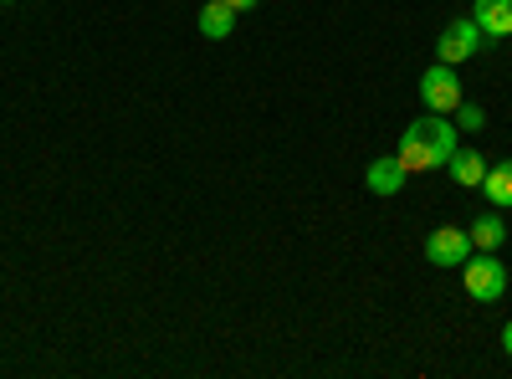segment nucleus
I'll use <instances>...</instances> for the list:
<instances>
[{
    "mask_svg": "<svg viewBox=\"0 0 512 379\" xmlns=\"http://www.w3.org/2000/svg\"><path fill=\"white\" fill-rule=\"evenodd\" d=\"M456 144H461L456 123L446 113H425V118H415L410 129L400 134L395 159L405 164V175H431V170H441V164L456 154Z\"/></svg>",
    "mask_w": 512,
    "mask_h": 379,
    "instance_id": "f257e3e1",
    "label": "nucleus"
},
{
    "mask_svg": "<svg viewBox=\"0 0 512 379\" xmlns=\"http://www.w3.org/2000/svg\"><path fill=\"white\" fill-rule=\"evenodd\" d=\"M461 282H466V292H472V303H502L507 267L497 262V251H477V257L461 262Z\"/></svg>",
    "mask_w": 512,
    "mask_h": 379,
    "instance_id": "f03ea898",
    "label": "nucleus"
},
{
    "mask_svg": "<svg viewBox=\"0 0 512 379\" xmlns=\"http://www.w3.org/2000/svg\"><path fill=\"white\" fill-rule=\"evenodd\" d=\"M482 26L472 21V16H456V21H446L441 26V36H436V62H446V67H461L466 57H477V47H482Z\"/></svg>",
    "mask_w": 512,
    "mask_h": 379,
    "instance_id": "7ed1b4c3",
    "label": "nucleus"
},
{
    "mask_svg": "<svg viewBox=\"0 0 512 379\" xmlns=\"http://www.w3.org/2000/svg\"><path fill=\"white\" fill-rule=\"evenodd\" d=\"M420 98H425V108L431 113H456L461 108V77H456V67H446V62H431L420 72Z\"/></svg>",
    "mask_w": 512,
    "mask_h": 379,
    "instance_id": "20e7f679",
    "label": "nucleus"
},
{
    "mask_svg": "<svg viewBox=\"0 0 512 379\" xmlns=\"http://www.w3.org/2000/svg\"><path fill=\"white\" fill-rule=\"evenodd\" d=\"M466 257H472V236H466L461 226H436L431 236H425V262L431 267H461Z\"/></svg>",
    "mask_w": 512,
    "mask_h": 379,
    "instance_id": "39448f33",
    "label": "nucleus"
},
{
    "mask_svg": "<svg viewBox=\"0 0 512 379\" xmlns=\"http://www.w3.org/2000/svg\"><path fill=\"white\" fill-rule=\"evenodd\" d=\"M405 164L395 159V154H379V159H369V170H364V185H369V195H400L405 190Z\"/></svg>",
    "mask_w": 512,
    "mask_h": 379,
    "instance_id": "423d86ee",
    "label": "nucleus"
},
{
    "mask_svg": "<svg viewBox=\"0 0 512 379\" xmlns=\"http://www.w3.org/2000/svg\"><path fill=\"white\" fill-rule=\"evenodd\" d=\"M446 170H451V180H456L461 190H482V180H487V159H482L472 144H456V154L446 159Z\"/></svg>",
    "mask_w": 512,
    "mask_h": 379,
    "instance_id": "0eeeda50",
    "label": "nucleus"
},
{
    "mask_svg": "<svg viewBox=\"0 0 512 379\" xmlns=\"http://www.w3.org/2000/svg\"><path fill=\"white\" fill-rule=\"evenodd\" d=\"M472 21H477L482 36H492V41L512 36V0H477V6H472Z\"/></svg>",
    "mask_w": 512,
    "mask_h": 379,
    "instance_id": "6e6552de",
    "label": "nucleus"
},
{
    "mask_svg": "<svg viewBox=\"0 0 512 379\" xmlns=\"http://www.w3.org/2000/svg\"><path fill=\"white\" fill-rule=\"evenodd\" d=\"M236 16L241 11H231L226 0H200V36L205 41H226L236 31Z\"/></svg>",
    "mask_w": 512,
    "mask_h": 379,
    "instance_id": "1a4fd4ad",
    "label": "nucleus"
},
{
    "mask_svg": "<svg viewBox=\"0 0 512 379\" xmlns=\"http://www.w3.org/2000/svg\"><path fill=\"white\" fill-rule=\"evenodd\" d=\"M466 236H472V251H502V241H507V221H502V210L492 205L487 216H477L472 226H466Z\"/></svg>",
    "mask_w": 512,
    "mask_h": 379,
    "instance_id": "9d476101",
    "label": "nucleus"
},
{
    "mask_svg": "<svg viewBox=\"0 0 512 379\" xmlns=\"http://www.w3.org/2000/svg\"><path fill=\"white\" fill-rule=\"evenodd\" d=\"M482 195H487L497 210H512V159H502V164H487Z\"/></svg>",
    "mask_w": 512,
    "mask_h": 379,
    "instance_id": "9b49d317",
    "label": "nucleus"
},
{
    "mask_svg": "<svg viewBox=\"0 0 512 379\" xmlns=\"http://www.w3.org/2000/svg\"><path fill=\"white\" fill-rule=\"evenodd\" d=\"M451 118H456V129H461V134H482V129H487V113H482L477 103H466V98H461V108H456Z\"/></svg>",
    "mask_w": 512,
    "mask_h": 379,
    "instance_id": "f8f14e48",
    "label": "nucleus"
},
{
    "mask_svg": "<svg viewBox=\"0 0 512 379\" xmlns=\"http://www.w3.org/2000/svg\"><path fill=\"white\" fill-rule=\"evenodd\" d=\"M226 6H231V11H256L262 0H226Z\"/></svg>",
    "mask_w": 512,
    "mask_h": 379,
    "instance_id": "ddd939ff",
    "label": "nucleus"
},
{
    "mask_svg": "<svg viewBox=\"0 0 512 379\" xmlns=\"http://www.w3.org/2000/svg\"><path fill=\"white\" fill-rule=\"evenodd\" d=\"M502 349H507V359H512V318H507V328H502Z\"/></svg>",
    "mask_w": 512,
    "mask_h": 379,
    "instance_id": "4468645a",
    "label": "nucleus"
},
{
    "mask_svg": "<svg viewBox=\"0 0 512 379\" xmlns=\"http://www.w3.org/2000/svg\"><path fill=\"white\" fill-rule=\"evenodd\" d=\"M6 6H11V0H6Z\"/></svg>",
    "mask_w": 512,
    "mask_h": 379,
    "instance_id": "2eb2a0df",
    "label": "nucleus"
}]
</instances>
